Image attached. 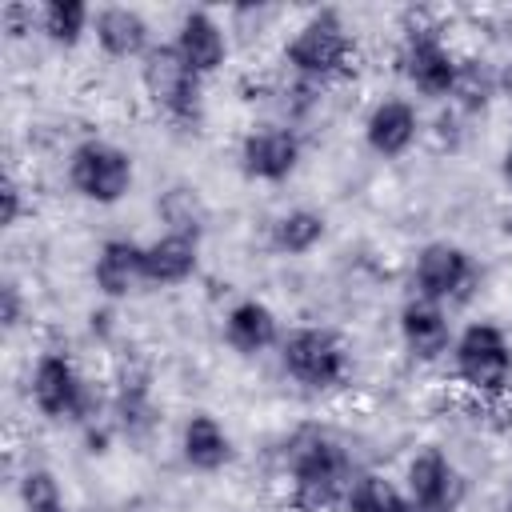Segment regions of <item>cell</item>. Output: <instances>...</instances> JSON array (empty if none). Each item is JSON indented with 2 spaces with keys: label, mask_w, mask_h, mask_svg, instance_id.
I'll return each mask as SVG.
<instances>
[{
  "label": "cell",
  "mask_w": 512,
  "mask_h": 512,
  "mask_svg": "<svg viewBox=\"0 0 512 512\" xmlns=\"http://www.w3.org/2000/svg\"><path fill=\"white\" fill-rule=\"evenodd\" d=\"M284 60L292 64V72L300 80H328V76H340L352 68L356 60V48L340 24L336 12H316L284 48Z\"/></svg>",
  "instance_id": "obj_1"
},
{
  "label": "cell",
  "mask_w": 512,
  "mask_h": 512,
  "mask_svg": "<svg viewBox=\"0 0 512 512\" xmlns=\"http://www.w3.org/2000/svg\"><path fill=\"white\" fill-rule=\"evenodd\" d=\"M132 156L108 140H84L68 156V180L72 188L92 204H116L132 188Z\"/></svg>",
  "instance_id": "obj_2"
},
{
  "label": "cell",
  "mask_w": 512,
  "mask_h": 512,
  "mask_svg": "<svg viewBox=\"0 0 512 512\" xmlns=\"http://www.w3.org/2000/svg\"><path fill=\"white\" fill-rule=\"evenodd\" d=\"M140 80L156 108H164L172 120H200V76L184 64V56L172 44H152L140 64Z\"/></svg>",
  "instance_id": "obj_3"
},
{
  "label": "cell",
  "mask_w": 512,
  "mask_h": 512,
  "mask_svg": "<svg viewBox=\"0 0 512 512\" xmlns=\"http://www.w3.org/2000/svg\"><path fill=\"white\" fill-rule=\"evenodd\" d=\"M292 484H296L300 504L324 508L336 496H348V488H352L348 456L340 452V444H332L324 436H308L292 452Z\"/></svg>",
  "instance_id": "obj_4"
},
{
  "label": "cell",
  "mask_w": 512,
  "mask_h": 512,
  "mask_svg": "<svg viewBox=\"0 0 512 512\" xmlns=\"http://www.w3.org/2000/svg\"><path fill=\"white\" fill-rule=\"evenodd\" d=\"M280 360L288 376L308 388H332L348 376V352L336 332L328 328H296L280 340Z\"/></svg>",
  "instance_id": "obj_5"
},
{
  "label": "cell",
  "mask_w": 512,
  "mask_h": 512,
  "mask_svg": "<svg viewBox=\"0 0 512 512\" xmlns=\"http://www.w3.org/2000/svg\"><path fill=\"white\" fill-rule=\"evenodd\" d=\"M452 356H456L460 380L476 392H500L512 376V348L496 324H484V320L468 324L452 344Z\"/></svg>",
  "instance_id": "obj_6"
},
{
  "label": "cell",
  "mask_w": 512,
  "mask_h": 512,
  "mask_svg": "<svg viewBox=\"0 0 512 512\" xmlns=\"http://www.w3.org/2000/svg\"><path fill=\"white\" fill-rule=\"evenodd\" d=\"M400 64H404V76H408L424 96H448L460 60L444 48L436 24H408Z\"/></svg>",
  "instance_id": "obj_7"
},
{
  "label": "cell",
  "mask_w": 512,
  "mask_h": 512,
  "mask_svg": "<svg viewBox=\"0 0 512 512\" xmlns=\"http://www.w3.org/2000/svg\"><path fill=\"white\" fill-rule=\"evenodd\" d=\"M32 400L44 416L64 420V416H84L88 408V392L84 380L76 376L72 360L60 352H44L32 368Z\"/></svg>",
  "instance_id": "obj_8"
},
{
  "label": "cell",
  "mask_w": 512,
  "mask_h": 512,
  "mask_svg": "<svg viewBox=\"0 0 512 512\" xmlns=\"http://www.w3.org/2000/svg\"><path fill=\"white\" fill-rule=\"evenodd\" d=\"M412 276H416L420 300L440 304V300H448V296H460L464 284H472L476 272H472V260H468L464 248H456V244H448V240H432V244L420 248Z\"/></svg>",
  "instance_id": "obj_9"
},
{
  "label": "cell",
  "mask_w": 512,
  "mask_h": 512,
  "mask_svg": "<svg viewBox=\"0 0 512 512\" xmlns=\"http://www.w3.org/2000/svg\"><path fill=\"white\" fill-rule=\"evenodd\" d=\"M408 500L416 512H452L460 496V480L440 448H424L408 464Z\"/></svg>",
  "instance_id": "obj_10"
},
{
  "label": "cell",
  "mask_w": 512,
  "mask_h": 512,
  "mask_svg": "<svg viewBox=\"0 0 512 512\" xmlns=\"http://www.w3.org/2000/svg\"><path fill=\"white\" fill-rule=\"evenodd\" d=\"M300 160V140L288 128H256L240 144V164L252 180H284Z\"/></svg>",
  "instance_id": "obj_11"
},
{
  "label": "cell",
  "mask_w": 512,
  "mask_h": 512,
  "mask_svg": "<svg viewBox=\"0 0 512 512\" xmlns=\"http://www.w3.org/2000/svg\"><path fill=\"white\" fill-rule=\"evenodd\" d=\"M172 48L184 56V64H188L196 76H212V72L224 64V56H228L224 28H220L208 12H200V8H196V12H188V16L180 20Z\"/></svg>",
  "instance_id": "obj_12"
},
{
  "label": "cell",
  "mask_w": 512,
  "mask_h": 512,
  "mask_svg": "<svg viewBox=\"0 0 512 512\" xmlns=\"http://www.w3.org/2000/svg\"><path fill=\"white\" fill-rule=\"evenodd\" d=\"M420 132V116L408 100H380L364 120V140L380 156H404Z\"/></svg>",
  "instance_id": "obj_13"
},
{
  "label": "cell",
  "mask_w": 512,
  "mask_h": 512,
  "mask_svg": "<svg viewBox=\"0 0 512 512\" xmlns=\"http://www.w3.org/2000/svg\"><path fill=\"white\" fill-rule=\"evenodd\" d=\"M196 264H200V240L168 232L144 248V284H160V288L184 284L196 272Z\"/></svg>",
  "instance_id": "obj_14"
},
{
  "label": "cell",
  "mask_w": 512,
  "mask_h": 512,
  "mask_svg": "<svg viewBox=\"0 0 512 512\" xmlns=\"http://www.w3.org/2000/svg\"><path fill=\"white\" fill-rule=\"evenodd\" d=\"M92 276H96V288L108 300L128 296L136 284H144V248L132 244V240H104L100 252H96Z\"/></svg>",
  "instance_id": "obj_15"
},
{
  "label": "cell",
  "mask_w": 512,
  "mask_h": 512,
  "mask_svg": "<svg viewBox=\"0 0 512 512\" xmlns=\"http://www.w3.org/2000/svg\"><path fill=\"white\" fill-rule=\"evenodd\" d=\"M400 336H404V348L416 360H440L452 348V328H448L444 312L432 300L404 304V312H400Z\"/></svg>",
  "instance_id": "obj_16"
},
{
  "label": "cell",
  "mask_w": 512,
  "mask_h": 512,
  "mask_svg": "<svg viewBox=\"0 0 512 512\" xmlns=\"http://www.w3.org/2000/svg\"><path fill=\"white\" fill-rule=\"evenodd\" d=\"M92 32H96V44L116 56V60H128V56H144L148 52V20L136 12V8H124V4H108L92 16Z\"/></svg>",
  "instance_id": "obj_17"
},
{
  "label": "cell",
  "mask_w": 512,
  "mask_h": 512,
  "mask_svg": "<svg viewBox=\"0 0 512 512\" xmlns=\"http://www.w3.org/2000/svg\"><path fill=\"white\" fill-rule=\"evenodd\" d=\"M224 340H228L236 352L252 356V352H264V348H272V344L280 340V324H276V316H272L268 304H260V300H240V304L228 312V320H224Z\"/></svg>",
  "instance_id": "obj_18"
},
{
  "label": "cell",
  "mask_w": 512,
  "mask_h": 512,
  "mask_svg": "<svg viewBox=\"0 0 512 512\" xmlns=\"http://www.w3.org/2000/svg\"><path fill=\"white\" fill-rule=\"evenodd\" d=\"M180 448H184V460L200 472H216L232 460V440L228 432L220 428L216 416L208 412H196L188 424H184V436H180Z\"/></svg>",
  "instance_id": "obj_19"
},
{
  "label": "cell",
  "mask_w": 512,
  "mask_h": 512,
  "mask_svg": "<svg viewBox=\"0 0 512 512\" xmlns=\"http://www.w3.org/2000/svg\"><path fill=\"white\" fill-rule=\"evenodd\" d=\"M344 504H348V512H416L412 500H408V492H400L380 472L356 476L352 488H348V496H344Z\"/></svg>",
  "instance_id": "obj_20"
},
{
  "label": "cell",
  "mask_w": 512,
  "mask_h": 512,
  "mask_svg": "<svg viewBox=\"0 0 512 512\" xmlns=\"http://www.w3.org/2000/svg\"><path fill=\"white\" fill-rule=\"evenodd\" d=\"M88 24H92V8L84 0H48L44 12H40L44 36L60 48H76L80 36L88 32Z\"/></svg>",
  "instance_id": "obj_21"
},
{
  "label": "cell",
  "mask_w": 512,
  "mask_h": 512,
  "mask_svg": "<svg viewBox=\"0 0 512 512\" xmlns=\"http://www.w3.org/2000/svg\"><path fill=\"white\" fill-rule=\"evenodd\" d=\"M320 240H324V216H320V212H308V208L284 212V216L276 220V228H272V244H276L280 252H288V256H304V252H312Z\"/></svg>",
  "instance_id": "obj_22"
},
{
  "label": "cell",
  "mask_w": 512,
  "mask_h": 512,
  "mask_svg": "<svg viewBox=\"0 0 512 512\" xmlns=\"http://www.w3.org/2000/svg\"><path fill=\"white\" fill-rule=\"evenodd\" d=\"M496 76L488 72V64L484 60H460L456 64V80H452V100H456V108H464V112H484L488 108V100L496 96Z\"/></svg>",
  "instance_id": "obj_23"
},
{
  "label": "cell",
  "mask_w": 512,
  "mask_h": 512,
  "mask_svg": "<svg viewBox=\"0 0 512 512\" xmlns=\"http://www.w3.org/2000/svg\"><path fill=\"white\" fill-rule=\"evenodd\" d=\"M160 216L172 224L168 232H180V236H196V240H200L204 208H200V200H196L188 188H172V192L160 200Z\"/></svg>",
  "instance_id": "obj_24"
},
{
  "label": "cell",
  "mask_w": 512,
  "mask_h": 512,
  "mask_svg": "<svg viewBox=\"0 0 512 512\" xmlns=\"http://www.w3.org/2000/svg\"><path fill=\"white\" fill-rule=\"evenodd\" d=\"M20 504H24V512H64L56 476L48 468L24 472V480H20Z\"/></svg>",
  "instance_id": "obj_25"
},
{
  "label": "cell",
  "mask_w": 512,
  "mask_h": 512,
  "mask_svg": "<svg viewBox=\"0 0 512 512\" xmlns=\"http://www.w3.org/2000/svg\"><path fill=\"white\" fill-rule=\"evenodd\" d=\"M0 20H4V32L16 40V36L32 32V24H36V8H32V4H20V0H12V4H4Z\"/></svg>",
  "instance_id": "obj_26"
},
{
  "label": "cell",
  "mask_w": 512,
  "mask_h": 512,
  "mask_svg": "<svg viewBox=\"0 0 512 512\" xmlns=\"http://www.w3.org/2000/svg\"><path fill=\"white\" fill-rule=\"evenodd\" d=\"M0 320H4V328H16L20 324V288L12 280L0 288Z\"/></svg>",
  "instance_id": "obj_27"
},
{
  "label": "cell",
  "mask_w": 512,
  "mask_h": 512,
  "mask_svg": "<svg viewBox=\"0 0 512 512\" xmlns=\"http://www.w3.org/2000/svg\"><path fill=\"white\" fill-rule=\"evenodd\" d=\"M0 200H4L0 220H4V228H12V224L20 220V184H16L12 176H4V192H0Z\"/></svg>",
  "instance_id": "obj_28"
},
{
  "label": "cell",
  "mask_w": 512,
  "mask_h": 512,
  "mask_svg": "<svg viewBox=\"0 0 512 512\" xmlns=\"http://www.w3.org/2000/svg\"><path fill=\"white\" fill-rule=\"evenodd\" d=\"M500 88L512 96V60H508V64H504V72H500Z\"/></svg>",
  "instance_id": "obj_29"
},
{
  "label": "cell",
  "mask_w": 512,
  "mask_h": 512,
  "mask_svg": "<svg viewBox=\"0 0 512 512\" xmlns=\"http://www.w3.org/2000/svg\"><path fill=\"white\" fill-rule=\"evenodd\" d=\"M500 172H504V180H508V188H512V148L504 152V164H500Z\"/></svg>",
  "instance_id": "obj_30"
},
{
  "label": "cell",
  "mask_w": 512,
  "mask_h": 512,
  "mask_svg": "<svg viewBox=\"0 0 512 512\" xmlns=\"http://www.w3.org/2000/svg\"><path fill=\"white\" fill-rule=\"evenodd\" d=\"M508 512H512V500H508Z\"/></svg>",
  "instance_id": "obj_31"
}]
</instances>
